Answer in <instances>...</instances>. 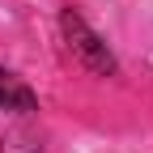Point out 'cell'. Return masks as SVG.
Listing matches in <instances>:
<instances>
[{
  "label": "cell",
  "instance_id": "1",
  "mask_svg": "<svg viewBox=\"0 0 153 153\" xmlns=\"http://www.w3.org/2000/svg\"><path fill=\"white\" fill-rule=\"evenodd\" d=\"M60 34H64V43H68V55H72L85 72H94V76H115V72H119L115 51L102 43V34L94 30L72 4L60 9Z\"/></svg>",
  "mask_w": 153,
  "mask_h": 153
},
{
  "label": "cell",
  "instance_id": "2",
  "mask_svg": "<svg viewBox=\"0 0 153 153\" xmlns=\"http://www.w3.org/2000/svg\"><path fill=\"white\" fill-rule=\"evenodd\" d=\"M0 111H9V115H38V94L4 64H0Z\"/></svg>",
  "mask_w": 153,
  "mask_h": 153
},
{
  "label": "cell",
  "instance_id": "3",
  "mask_svg": "<svg viewBox=\"0 0 153 153\" xmlns=\"http://www.w3.org/2000/svg\"><path fill=\"white\" fill-rule=\"evenodd\" d=\"M43 128L34 123V115H22L13 128H4L0 136V153H43Z\"/></svg>",
  "mask_w": 153,
  "mask_h": 153
}]
</instances>
